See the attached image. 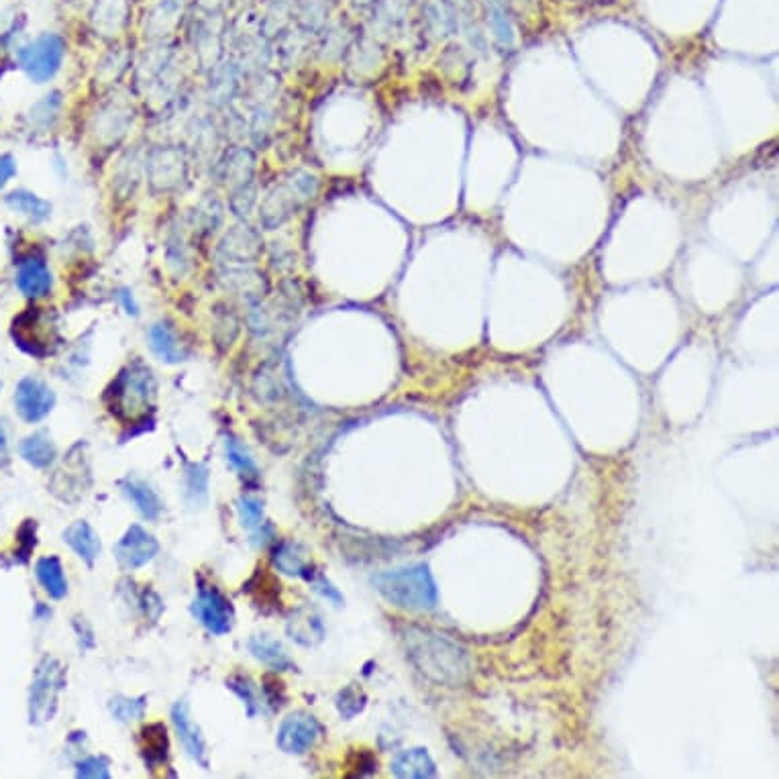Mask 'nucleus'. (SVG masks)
Here are the masks:
<instances>
[{
  "instance_id": "f257e3e1",
  "label": "nucleus",
  "mask_w": 779,
  "mask_h": 779,
  "mask_svg": "<svg viewBox=\"0 0 779 779\" xmlns=\"http://www.w3.org/2000/svg\"><path fill=\"white\" fill-rule=\"evenodd\" d=\"M402 639H405L410 661L418 667V671L433 682L457 686L472 670L467 651L457 645L456 641L439 635V632L406 627Z\"/></svg>"
},
{
  "instance_id": "f03ea898",
  "label": "nucleus",
  "mask_w": 779,
  "mask_h": 779,
  "mask_svg": "<svg viewBox=\"0 0 779 779\" xmlns=\"http://www.w3.org/2000/svg\"><path fill=\"white\" fill-rule=\"evenodd\" d=\"M110 413L121 421L133 423L148 416L156 398V380L149 367L133 364L118 374L108 390Z\"/></svg>"
},
{
  "instance_id": "7ed1b4c3",
  "label": "nucleus",
  "mask_w": 779,
  "mask_h": 779,
  "mask_svg": "<svg viewBox=\"0 0 779 779\" xmlns=\"http://www.w3.org/2000/svg\"><path fill=\"white\" fill-rule=\"evenodd\" d=\"M374 584L388 602L402 608L425 610V608H433L436 602V588L426 565L378 573L374 578Z\"/></svg>"
},
{
  "instance_id": "20e7f679",
  "label": "nucleus",
  "mask_w": 779,
  "mask_h": 779,
  "mask_svg": "<svg viewBox=\"0 0 779 779\" xmlns=\"http://www.w3.org/2000/svg\"><path fill=\"white\" fill-rule=\"evenodd\" d=\"M66 671L64 665L54 657H44L33 675L29 692V718L33 724L51 721L57 710L59 692L64 690Z\"/></svg>"
},
{
  "instance_id": "39448f33",
  "label": "nucleus",
  "mask_w": 779,
  "mask_h": 779,
  "mask_svg": "<svg viewBox=\"0 0 779 779\" xmlns=\"http://www.w3.org/2000/svg\"><path fill=\"white\" fill-rule=\"evenodd\" d=\"M64 59L62 37L47 33L19 51V62L33 82H47L54 78Z\"/></svg>"
},
{
  "instance_id": "423d86ee",
  "label": "nucleus",
  "mask_w": 779,
  "mask_h": 779,
  "mask_svg": "<svg viewBox=\"0 0 779 779\" xmlns=\"http://www.w3.org/2000/svg\"><path fill=\"white\" fill-rule=\"evenodd\" d=\"M15 339L31 355L44 357L51 354V343L56 341V327L49 321L47 313H41V308H31L15 323Z\"/></svg>"
},
{
  "instance_id": "0eeeda50",
  "label": "nucleus",
  "mask_w": 779,
  "mask_h": 779,
  "mask_svg": "<svg viewBox=\"0 0 779 779\" xmlns=\"http://www.w3.org/2000/svg\"><path fill=\"white\" fill-rule=\"evenodd\" d=\"M192 614L212 635H225L233 627V606L215 588H202L192 604Z\"/></svg>"
},
{
  "instance_id": "6e6552de",
  "label": "nucleus",
  "mask_w": 779,
  "mask_h": 779,
  "mask_svg": "<svg viewBox=\"0 0 779 779\" xmlns=\"http://www.w3.org/2000/svg\"><path fill=\"white\" fill-rule=\"evenodd\" d=\"M56 394L39 378H23L15 392L16 413L27 423H39L51 413Z\"/></svg>"
},
{
  "instance_id": "1a4fd4ad",
  "label": "nucleus",
  "mask_w": 779,
  "mask_h": 779,
  "mask_svg": "<svg viewBox=\"0 0 779 779\" xmlns=\"http://www.w3.org/2000/svg\"><path fill=\"white\" fill-rule=\"evenodd\" d=\"M159 553V543L156 537L139 525H133L115 545V558L125 569H137L148 565Z\"/></svg>"
},
{
  "instance_id": "9d476101",
  "label": "nucleus",
  "mask_w": 779,
  "mask_h": 779,
  "mask_svg": "<svg viewBox=\"0 0 779 779\" xmlns=\"http://www.w3.org/2000/svg\"><path fill=\"white\" fill-rule=\"evenodd\" d=\"M321 734V726L313 716L292 714L288 716L280 726L278 747L290 753V755H301L313 747Z\"/></svg>"
},
{
  "instance_id": "9b49d317",
  "label": "nucleus",
  "mask_w": 779,
  "mask_h": 779,
  "mask_svg": "<svg viewBox=\"0 0 779 779\" xmlns=\"http://www.w3.org/2000/svg\"><path fill=\"white\" fill-rule=\"evenodd\" d=\"M172 721L176 726L178 739H179V743H182V747L186 749L188 755H190L199 765L209 767L207 743H204L199 726L192 723L190 712H188V706L184 704V702H178V704L174 706Z\"/></svg>"
},
{
  "instance_id": "f8f14e48",
  "label": "nucleus",
  "mask_w": 779,
  "mask_h": 779,
  "mask_svg": "<svg viewBox=\"0 0 779 779\" xmlns=\"http://www.w3.org/2000/svg\"><path fill=\"white\" fill-rule=\"evenodd\" d=\"M16 288L21 290L25 296L29 298H41L46 296L51 290V272L44 258L31 255V258L23 260L16 270Z\"/></svg>"
},
{
  "instance_id": "ddd939ff",
  "label": "nucleus",
  "mask_w": 779,
  "mask_h": 779,
  "mask_svg": "<svg viewBox=\"0 0 779 779\" xmlns=\"http://www.w3.org/2000/svg\"><path fill=\"white\" fill-rule=\"evenodd\" d=\"M121 487L127 498H129L135 508L141 512V515L148 520H156L161 510H164V504H161L159 496L151 490V487L143 482V479L137 477H127L121 482Z\"/></svg>"
},
{
  "instance_id": "4468645a",
  "label": "nucleus",
  "mask_w": 779,
  "mask_h": 779,
  "mask_svg": "<svg viewBox=\"0 0 779 779\" xmlns=\"http://www.w3.org/2000/svg\"><path fill=\"white\" fill-rule=\"evenodd\" d=\"M64 538H66V543L70 545L76 553H78V558L87 563H94V559L98 558L100 538L97 533H94V528L88 525V522H84V520L74 522L72 527L66 528Z\"/></svg>"
},
{
  "instance_id": "2eb2a0df",
  "label": "nucleus",
  "mask_w": 779,
  "mask_h": 779,
  "mask_svg": "<svg viewBox=\"0 0 779 779\" xmlns=\"http://www.w3.org/2000/svg\"><path fill=\"white\" fill-rule=\"evenodd\" d=\"M392 772L398 777H418V779L433 777L435 764L426 751L410 749V751L400 753V755L394 759Z\"/></svg>"
},
{
  "instance_id": "dca6fc26",
  "label": "nucleus",
  "mask_w": 779,
  "mask_h": 779,
  "mask_svg": "<svg viewBox=\"0 0 779 779\" xmlns=\"http://www.w3.org/2000/svg\"><path fill=\"white\" fill-rule=\"evenodd\" d=\"M141 751L148 765H161L168 759V734L161 723L148 724L141 731Z\"/></svg>"
},
{
  "instance_id": "f3484780",
  "label": "nucleus",
  "mask_w": 779,
  "mask_h": 779,
  "mask_svg": "<svg viewBox=\"0 0 779 779\" xmlns=\"http://www.w3.org/2000/svg\"><path fill=\"white\" fill-rule=\"evenodd\" d=\"M250 651L258 661L272 667V670L284 671L292 667V659L288 657L284 647L270 637H253L250 641Z\"/></svg>"
},
{
  "instance_id": "a211bd4d",
  "label": "nucleus",
  "mask_w": 779,
  "mask_h": 779,
  "mask_svg": "<svg viewBox=\"0 0 779 779\" xmlns=\"http://www.w3.org/2000/svg\"><path fill=\"white\" fill-rule=\"evenodd\" d=\"M56 456H57L56 445L51 443L49 436L44 433L31 435L21 443V457L37 469L49 467L51 464H54Z\"/></svg>"
},
{
  "instance_id": "6ab92c4d",
  "label": "nucleus",
  "mask_w": 779,
  "mask_h": 779,
  "mask_svg": "<svg viewBox=\"0 0 779 779\" xmlns=\"http://www.w3.org/2000/svg\"><path fill=\"white\" fill-rule=\"evenodd\" d=\"M149 341H151V349L156 351L161 359H166V362L178 364L182 362V359H186L184 345L179 343L174 329H169L168 324H156V327H151Z\"/></svg>"
},
{
  "instance_id": "aec40b11",
  "label": "nucleus",
  "mask_w": 779,
  "mask_h": 779,
  "mask_svg": "<svg viewBox=\"0 0 779 779\" xmlns=\"http://www.w3.org/2000/svg\"><path fill=\"white\" fill-rule=\"evenodd\" d=\"M36 573L39 584L44 586L46 592L59 600L67 594V581L64 576V568L57 558H44L39 559L36 565Z\"/></svg>"
},
{
  "instance_id": "412c9836",
  "label": "nucleus",
  "mask_w": 779,
  "mask_h": 779,
  "mask_svg": "<svg viewBox=\"0 0 779 779\" xmlns=\"http://www.w3.org/2000/svg\"><path fill=\"white\" fill-rule=\"evenodd\" d=\"M6 202L13 210L21 212V215L31 219L33 222L46 220L51 212V207H49L47 200L39 199V196L31 194V192H25V190H16L13 194H8Z\"/></svg>"
},
{
  "instance_id": "4be33fe9",
  "label": "nucleus",
  "mask_w": 779,
  "mask_h": 779,
  "mask_svg": "<svg viewBox=\"0 0 779 779\" xmlns=\"http://www.w3.org/2000/svg\"><path fill=\"white\" fill-rule=\"evenodd\" d=\"M273 563L278 565L280 571L288 573V576H306L308 569H311V559H308L302 547L292 543H286L282 545L280 549H276Z\"/></svg>"
},
{
  "instance_id": "5701e85b",
  "label": "nucleus",
  "mask_w": 779,
  "mask_h": 779,
  "mask_svg": "<svg viewBox=\"0 0 779 779\" xmlns=\"http://www.w3.org/2000/svg\"><path fill=\"white\" fill-rule=\"evenodd\" d=\"M227 459L241 476L250 479L258 477V466H255L250 451H247L237 439H227Z\"/></svg>"
},
{
  "instance_id": "b1692460",
  "label": "nucleus",
  "mask_w": 779,
  "mask_h": 779,
  "mask_svg": "<svg viewBox=\"0 0 779 779\" xmlns=\"http://www.w3.org/2000/svg\"><path fill=\"white\" fill-rule=\"evenodd\" d=\"M110 712L118 723L139 721L145 714V700L143 698H123L117 696L110 700Z\"/></svg>"
},
{
  "instance_id": "393cba45",
  "label": "nucleus",
  "mask_w": 779,
  "mask_h": 779,
  "mask_svg": "<svg viewBox=\"0 0 779 779\" xmlns=\"http://www.w3.org/2000/svg\"><path fill=\"white\" fill-rule=\"evenodd\" d=\"M239 517H241V525L250 530H260L263 527V507L253 498L243 496L239 500Z\"/></svg>"
},
{
  "instance_id": "a878e982",
  "label": "nucleus",
  "mask_w": 779,
  "mask_h": 779,
  "mask_svg": "<svg viewBox=\"0 0 779 779\" xmlns=\"http://www.w3.org/2000/svg\"><path fill=\"white\" fill-rule=\"evenodd\" d=\"M76 775L84 779H108L110 777L108 761L102 757H87L78 764Z\"/></svg>"
},
{
  "instance_id": "bb28decb",
  "label": "nucleus",
  "mask_w": 779,
  "mask_h": 779,
  "mask_svg": "<svg viewBox=\"0 0 779 779\" xmlns=\"http://www.w3.org/2000/svg\"><path fill=\"white\" fill-rule=\"evenodd\" d=\"M229 688L241 696V700L247 704V710H250V716H253L260 704H258V696H255L251 683L247 680H231Z\"/></svg>"
},
{
  "instance_id": "cd10ccee",
  "label": "nucleus",
  "mask_w": 779,
  "mask_h": 779,
  "mask_svg": "<svg viewBox=\"0 0 779 779\" xmlns=\"http://www.w3.org/2000/svg\"><path fill=\"white\" fill-rule=\"evenodd\" d=\"M207 482L209 477H207V469L204 467H194V472L188 474V490L192 494L196 492H200L202 496L207 494Z\"/></svg>"
},
{
  "instance_id": "c85d7f7f",
  "label": "nucleus",
  "mask_w": 779,
  "mask_h": 779,
  "mask_svg": "<svg viewBox=\"0 0 779 779\" xmlns=\"http://www.w3.org/2000/svg\"><path fill=\"white\" fill-rule=\"evenodd\" d=\"M15 174H16L15 159L11 156H0V188H3Z\"/></svg>"
},
{
  "instance_id": "c756f323",
  "label": "nucleus",
  "mask_w": 779,
  "mask_h": 779,
  "mask_svg": "<svg viewBox=\"0 0 779 779\" xmlns=\"http://www.w3.org/2000/svg\"><path fill=\"white\" fill-rule=\"evenodd\" d=\"M8 464H11V451H8V435H6L5 425L0 423V469L8 467Z\"/></svg>"
},
{
  "instance_id": "7c9ffc66",
  "label": "nucleus",
  "mask_w": 779,
  "mask_h": 779,
  "mask_svg": "<svg viewBox=\"0 0 779 779\" xmlns=\"http://www.w3.org/2000/svg\"><path fill=\"white\" fill-rule=\"evenodd\" d=\"M0 390H3V382H0Z\"/></svg>"
}]
</instances>
